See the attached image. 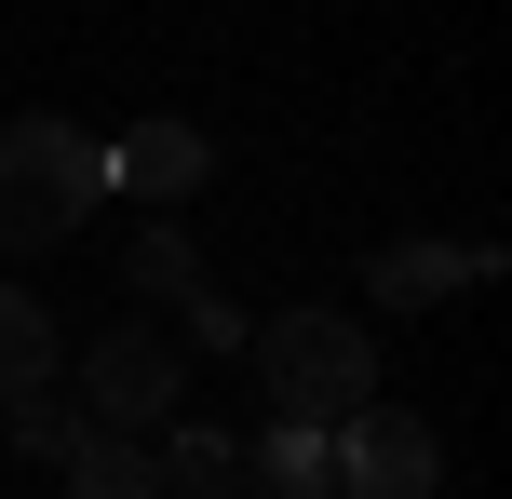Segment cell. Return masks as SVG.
<instances>
[{
    "mask_svg": "<svg viewBox=\"0 0 512 499\" xmlns=\"http://www.w3.org/2000/svg\"><path fill=\"white\" fill-rule=\"evenodd\" d=\"M243 351H256V378H270L283 432H351L364 405H378V338H364L351 311H270Z\"/></svg>",
    "mask_w": 512,
    "mask_h": 499,
    "instance_id": "6da1fadb",
    "label": "cell"
},
{
    "mask_svg": "<svg viewBox=\"0 0 512 499\" xmlns=\"http://www.w3.org/2000/svg\"><path fill=\"white\" fill-rule=\"evenodd\" d=\"M95 203H108V149L81 122H54V108L0 122V243H68Z\"/></svg>",
    "mask_w": 512,
    "mask_h": 499,
    "instance_id": "7a4b0ae2",
    "label": "cell"
},
{
    "mask_svg": "<svg viewBox=\"0 0 512 499\" xmlns=\"http://www.w3.org/2000/svg\"><path fill=\"white\" fill-rule=\"evenodd\" d=\"M176 392H189V365H176V338H162V324H108V338L81 351V419H95V432L176 419Z\"/></svg>",
    "mask_w": 512,
    "mask_h": 499,
    "instance_id": "3957f363",
    "label": "cell"
},
{
    "mask_svg": "<svg viewBox=\"0 0 512 499\" xmlns=\"http://www.w3.org/2000/svg\"><path fill=\"white\" fill-rule=\"evenodd\" d=\"M337 486H351V499H432V486H445L432 419H405V405H364V419L337 432Z\"/></svg>",
    "mask_w": 512,
    "mask_h": 499,
    "instance_id": "277c9868",
    "label": "cell"
},
{
    "mask_svg": "<svg viewBox=\"0 0 512 499\" xmlns=\"http://www.w3.org/2000/svg\"><path fill=\"white\" fill-rule=\"evenodd\" d=\"M203 176H216V149L189 122H135L122 149H108V189H135V203H189Z\"/></svg>",
    "mask_w": 512,
    "mask_h": 499,
    "instance_id": "5b68a950",
    "label": "cell"
},
{
    "mask_svg": "<svg viewBox=\"0 0 512 499\" xmlns=\"http://www.w3.org/2000/svg\"><path fill=\"white\" fill-rule=\"evenodd\" d=\"M459 284H486V243H391V257H378L391 311H432V297H459Z\"/></svg>",
    "mask_w": 512,
    "mask_h": 499,
    "instance_id": "8992f818",
    "label": "cell"
},
{
    "mask_svg": "<svg viewBox=\"0 0 512 499\" xmlns=\"http://www.w3.org/2000/svg\"><path fill=\"white\" fill-rule=\"evenodd\" d=\"M243 486H270V499H337V432H270V446L243 459Z\"/></svg>",
    "mask_w": 512,
    "mask_h": 499,
    "instance_id": "52a82bcc",
    "label": "cell"
},
{
    "mask_svg": "<svg viewBox=\"0 0 512 499\" xmlns=\"http://www.w3.org/2000/svg\"><path fill=\"white\" fill-rule=\"evenodd\" d=\"M68 486L81 499H162V459L135 446V432H81V446H68Z\"/></svg>",
    "mask_w": 512,
    "mask_h": 499,
    "instance_id": "ba28073f",
    "label": "cell"
},
{
    "mask_svg": "<svg viewBox=\"0 0 512 499\" xmlns=\"http://www.w3.org/2000/svg\"><path fill=\"white\" fill-rule=\"evenodd\" d=\"M0 392H54V311H41V297H14V284H0Z\"/></svg>",
    "mask_w": 512,
    "mask_h": 499,
    "instance_id": "9c48e42d",
    "label": "cell"
},
{
    "mask_svg": "<svg viewBox=\"0 0 512 499\" xmlns=\"http://www.w3.org/2000/svg\"><path fill=\"white\" fill-rule=\"evenodd\" d=\"M230 486H243L230 432H176V446H162V499H230Z\"/></svg>",
    "mask_w": 512,
    "mask_h": 499,
    "instance_id": "30bf717a",
    "label": "cell"
},
{
    "mask_svg": "<svg viewBox=\"0 0 512 499\" xmlns=\"http://www.w3.org/2000/svg\"><path fill=\"white\" fill-rule=\"evenodd\" d=\"M122 284H135V297H189V284H203V257H189V230H135Z\"/></svg>",
    "mask_w": 512,
    "mask_h": 499,
    "instance_id": "8fae6325",
    "label": "cell"
},
{
    "mask_svg": "<svg viewBox=\"0 0 512 499\" xmlns=\"http://www.w3.org/2000/svg\"><path fill=\"white\" fill-rule=\"evenodd\" d=\"M81 432H95V419H81V405H54V392H27V405H14V446H27V459H68Z\"/></svg>",
    "mask_w": 512,
    "mask_h": 499,
    "instance_id": "7c38bea8",
    "label": "cell"
},
{
    "mask_svg": "<svg viewBox=\"0 0 512 499\" xmlns=\"http://www.w3.org/2000/svg\"><path fill=\"white\" fill-rule=\"evenodd\" d=\"M176 311H189V338H203V351H243V338H256V324H243V311H230V297H216V284H189Z\"/></svg>",
    "mask_w": 512,
    "mask_h": 499,
    "instance_id": "4fadbf2b",
    "label": "cell"
}]
</instances>
